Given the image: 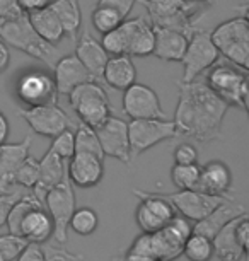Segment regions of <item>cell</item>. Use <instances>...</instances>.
<instances>
[{
	"mask_svg": "<svg viewBox=\"0 0 249 261\" xmlns=\"http://www.w3.org/2000/svg\"><path fill=\"white\" fill-rule=\"evenodd\" d=\"M178 87L179 101L173 120L178 137H188L202 144L220 139L229 106L210 89L205 81H178Z\"/></svg>",
	"mask_w": 249,
	"mask_h": 261,
	"instance_id": "cell-1",
	"label": "cell"
},
{
	"mask_svg": "<svg viewBox=\"0 0 249 261\" xmlns=\"http://www.w3.org/2000/svg\"><path fill=\"white\" fill-rule=\"evenodd\" d=\"M193 232L191 224L183 215H174L162 229L142 232L126 249L130 254H140L160 261H174L183 254L184 241Z\"/></svg>",
	"mask_w": 249,
	"mask_h": 261,
	"instance_id": "cell-2",
	"label": "cell"
},
{
	"mask_svg": "<svg viewBox=\"0 0 249 261\" xmlns=\"http://www.w3.org/2000/svg\"><path fill=\"white\" fill-rule=\"evenodd\" d=\"M0 39L7 46H14L16 50L41 60L50 68L55 67L58 58L62 57L55 45L38 36L29 24L27 14L16 19H0Z\"/></svg>",
	"mask_w": 249,
	"mask_h": 261,
	"instance_id": "cell-3",
	"label": "cell"
},
{
	"mask_svg": "<svg viewBox=\"0 0 249 261\" xmlns=\"http://www.w3.org/2000/svg\"><path fill=\"white\" fill-rule=\"evenodd\" d=\"M212 41L229 63L239 68L247 70L249 62V22H247V9L242 7L241 16H236L229 21L218 24L210 33Z\"/></svg>",
	"mask_w": 249,
	"mask_h": 261,
	"instance_id": "cell-4",
	"label": "cell"
},
{
	"mask_svg": "<svg viewBox=\"0 0 249 261\" xmlns=\"http://www.w3.org/2000/svg\"><path fill=\"white\" fill-rule=\"evenodd\" d=\"M203 81L229 108L247 111L249 84L244 68H239L226 60L224 63H215L210 67Z\"/></svg>",
	"mask_w": 249,
	"mask_h": 261,
	"instance_id": "cell-5",
	"label": "cell"
},
{
	"mask_svg": "<svg viewBox=\"0 0 249 261\" xmlns=\"http://www.w3.org/2000/svg\"><path fill=\"white\" fill-rule=\"evenodd\" d=\"M68 99H70L72 110L79 116L80 123H86L91 128L102 125L113 113L108 92L96 81H89L77 86L68 94Z\"/></svg>",
	"mask_w": 249,
	"mask_h": 261,
	"instance_id": "cell-6",
	"label": "cell"
},
{
	"mask_svg": "<svg viewBox=\"0 0 249 261\" xmlns=\"http://www.w3.org/2000/svg\"><path fill=\"white\" fill-rule=\"evenodd\" d=\"M178 137V130L173 120H159V118H149V120H131L128 123V142H130V161L144 154L145 150L159 145L160 142L171 140Z\"/></svg>",
	"mask_w": 249,
	"mask_h": 261,
	"instance_id": "cell-7",
	"label": "cell"
},
{
	"mask_svg": "<svg viewBox=\"0 0 249 261\" xmlns=\"http://www.w3.org/2000/svg\"><path fill=\"white\" fill-rule=\"evenodd\" d=\"M218 50L212 41L210 33L205 29H195L188 36V45L181 58L184 67V73L181 82H191L198 79L203 72H207L210 67L218 62Z\"/></svg>",
	"mask_w": 249,
	"mask_h": 261,
	"instance_id": "cell-8",
	"label": "cell"
},
{
	"mask_svg": "<svg viewBox=\"0 0 249 261\" xmlns=\"http://www.w3.org/2000/svg\"><path fill=\"white\" fill-rule=\"evenodd\" d=\"M45 206L53 222V238H55L57 243L65 244L68 222H70V217L75 210V195L74 188H72V181L68 178V171L65 172L60 183L48 191Z\"/></svg>",
	"mask_w": 249,
	"mask_h": 261,
	"instance_id": "cell-9",
	"label": "cell"
},
{
	"mask_svg": "<svg viewBox=\"0 0 249 261\" xmlns=\"http://www.w3.org/2000/svg\"><path fill=\"white\" fill-rule=\"evenodd\" d=\"M16 97L26 108L57 102L58 92L55 81L43 70H27L16 81Z\"/></svg>",
	"mask_w": 249,
	"mask_h": 261,
	"instance_id": "cell-10",
	"label": "cell"
},
{
	"mask_svg": "<svg viewBox=\"0 0 249 261\" xmlns=\"http://www.w3.org/2000/svg\"><path fill=\"white\" fill-rule=\"evenodd\" d=\"M19 116L31 126L34 134L43 137H57L63 130L74 126V123L68 118L65 111L58 106V102L31 108H19Z\"/></svg>",
	"mask_w": 249,
	"mask_h": 261,
	"instance_id": "cell-11",
	"label": "cell"
},
{
	"mask_svg": "<svg viewBox=\"0 0 249 261\" xmlns=\"http://www.w3.org/2000/svg\"><path fill=\"white\" fill-rule=\"evenodd\" d=\"M162 195L171 201L174 210L179 212V215H183L188 220H195V222H198L203 217H207L224 200H229L224 198V196L203 193L200 190H178L174 193H162Z\"/></svg>",
	"mask_w": 249,
	"mask_h": 261,
	"instance_id": "cell-12",
	"label": "cell"
},
{
	"mask_svg": "<svg viewBox=\"0 0 249 261\" xmlns=\"http://www.w3.org/2000/svg\"><path fill=\"white\" fill-rule=\"evenodd\" d=\"M123 111L130 116V120H149V118L164 120L165 118L157 92L152 87L139 82L131 84L128 89H125Z\"/></svg>",
	"mask_w": 249,
	"mask_h": 261,
	"instance_id": "cell-13",
	"label": "cell"
},
{
	"mask_svg": "<svg viewBox=\"0 0 249 261\" xmlns=\"http://www.w3.org/2000/svg\"><path fill=\"white\" fill-rule=\"evenodd\" d=\"M104 157L130 164V142H128V123L121 118L109 116L102 125L94 128Z\"/></svg>",
	"mask_w": 249,
	"mask_h": 261,
	"instance_id": "cell-14",
	"label": "cell"
},
{
	"mask_svg": "<svg viewBox=\"0 0 249 261\" xmlns=\"http://www.w3.org/2000/svg\"><path fill=\"white\" fill-rule=\"evenodd\" d=\"M101 157L87 152H75L68 161V178L72 185L80 186V188H92L99 185L102 176H104V164Z\"/></svg>",
	"mask_w": 249,
	"mask_h": 261,
	"instance_id": "cell-15",
	"label": "cell"
},
{
	"mask_svg": "<svg viewBox=\"0 0 249 261\" xmlns=\"http://www.w3.org/2000/svg\"><path fill=\"white\" fill-rule=\"evenodd\" d=\"M53 81H55L57 92L62 96H68L77 86L89 81H96L94 77L87 72V68L82 65L79 58L74 55L60 57L53 67Z\"/></svg>",
	"mask_w": 249,
	"mask_h": 261,
	"instance_id": "cell-16",
	"label": "cell"
},
{
	"mask_svg": "<svg viewBox=\"0 0 249 261\" xmlns=\"http://www.w3.org/2000/svg\"><path fill=\"white\" fill-rule=\"evenodd\" d=\"M31 135H26L17 144L0 145V190L9 191L14 186L16 171L31 154Z\"/></svg>",
	"mask_w": 249,
	"mask_h": 261,
	"instance_id": "cell-17",
	"label": "cell"
},
{
	"mask_svg": "<svg viewBox=\"0 0 249 261\" xmlns=\"http://www.w3.org/2000/svg\"><path fill=\"white\" fill-rule=\"evenodd\" d=\"M197 190L208 195L232 198V172L227 164L220 161H210L200 167V179Z\"/></svg>",
	"mask_w": 249,
	"mask_h": 261,
	"instance_id": "cell-18",
	"label": "cell"
},
{
	"mask_svg": "<svg viewBox=\"0 0 249 261\" xmlns=\"http://www.w3.org/2000/svg\"><path fill=\"white\" fill-rule=\"evenodd\" d=\"M126 31V55L130 57H149L154 53L155 33L154 26L149 19H125L123 21Z\"/></svg>",
	"mask_w": 249,
	"mask_h": 261,
	"instance_id": "cell-19",
	"label": "cell"
},
{
	"mask_svg": "<svg viewBox=\"0 0 249 261\" xmlns=\"http://www.w3.org/2000/svg\"><path fill=\"white\" fill-rule=\"evenodd\" d=\"M68 167V161H63L55 152L46 150L45 157L40 161V176L36 185L33 186L31 193L40 203L45 205V198L53 186H57L63 179Z\"/></svg>",
	"mask_w": 249,
	"mask_h": 261,
	"instance_id": "cell-20",
	"label": "cell"
},
{
	"mask_svg": "<svg viewBox=\"0 0 249 261\" xmlns=\"http://www.w3.org/2000/svg\"><path fill=\"white\" fill-rule=\"evenodd\" d=\"M75 57L79 58L80 63L87 68V72L92 77L102 79V72H104L106 63L109 60V55L104 51V48L97 39L89 33H84L79 39H75Z\"/></svg>",
	"mask_w": 249,
	"mask_h": 261,
	"instance_id": "cell-21",
	"label": "cell"
},
{
	"mask_svg": "<svg viewBox=\"0 0 249 261\" xmlns=\"http://www.w3.org/2000/svg\"><path fill=\"white\" fill-rule=\"evenodd\" d=\"M244 212H246V208H244L241 203H237L234 198L224 200L217 208H213L207 217H203L202 220H198V222L193 225V232L202 234L208 239H213L215 234L229 222V220H232L234 217L244 214Z\"/></svg>",
	"mask_w": 249,
	"mask_h": 261,
	"instance_id": "cell-22",
	"label": "cell"
},
{
	"mask_svg": "<svg viewBox=\"0 0 249 261\" xmlns=\"http://www.w3.org/2000/svg\"><path fill=\"white\" fill-rule=\"evenodd\" d=\"M155 43H154V53L159 60L164 62H181L188 45V36L176 29L168 28H155Z\"/></svg>",
	"mask_w": 249,
	"mask_h": 261,
	"instance_id": "cell-23",
	"label": "cell"
},
{
	"mask_svg": "<svg viewBox=\"0 0 249 261\" xmlns=\"http://www.w3.org/2000/svg\"><path fill=\"white\" fill-rule=\"evenodd\" d=\"M237 217L229 220L212 239L213 256H217L220 261H247V251L239 244L236 238Z\"/></svg>",
	"mask_w": 249,
	"mask_h": 261,
	"instance_id": "cell-24",
	"label": "cell"
},
{
	"mask_svg": "<svg viewBox=\"0 0 249 261\" xmlns=\"http://www.w3.org/2000/svg\"><path fill=\"white\" fill-rule=\"evenodd\" d=\"M102 79L109 87L116 91L128 89L131 84L136 82V68L130 55L109 57L108 63L102 72Z\"/></svg>",
	"mask_w": 249,
	"mask_h": 261,
	"instance_id": "cell-25",
	"label": "cell"
},
{
	"mask_svg": "<svg viewBox=\"0 0 249 261\" xmlns=\"http://www.w3.org/2000/svg\"><path fill=\"white\" fill-rule=\"evenodd\" d=\"M21 236L27 243L43 244L53 238V222L45 206H36L24 217L21 224Z\"/></svg>",
	"mask_w": 249,
	"mask_h": 261,
	"instance_id": "cell-26",
	"label": "cell"
},
{
	"mask_svg": "<svg viewBox=\"0 0 249 261\" xmlns=\"http://www.w3.org/2000/svg\"><path fill=\"white\" fill-rule=\"evenodd\" d=\"M27 19L38 36L43 38L48 43H51V45H57V43L62 41V38L65 36L62 24L58 21L57 14L53 12V9L50 7V4L38 9V11L27 12Z\"/></svg>",
	"mask_w": 249,
	"mask_h": 261,
	"instance_id": "cell-27",
	"label": "cell"
},
{
	"mask_svg": "<svg viewBox=\"0 0 249 261\" xmlns=\"http://www.w3.org/2000/svg\"><path fill=\"white\" fill-rule=\"evenodd\" d=\"M50 7L57 14L58 21L63 28V33L68 34L75 41L82 26V11L79 0H53V2H50Z\"/></svg>",
	"mask_w": 249,
	"mask_h": 261,
	"instance_id": "cell-28",
	"label": "cell"
},
{
	"mask_svg": "<svg viewBox=\"0 0 249 261\" xmlns=\"http://www.w3.org/2000/svg\"><path fill=\"white\" fill-rule=\"evenodd\" d=\"M36 206H45L43 203H40L36 198H34L33 193H24L21 198L16 200V203L11 206L9 210V215H7V220H6V225L9 227V232L11 234H16V236H21V224L24 220L29 212Z\"/></svg>",
	"mask_w": 249,
	"mask_h": 261,
	"instance_id": "cell-29",
	"label": "cell"
},
{
	"mask_svg": "<svg viewBox=\"0 0 249 261\" xmlns=\"http://www.w3.org/2000/svg\"><path fill=\"white\" fill-rule=\"evenodd\" d=\"M183 254L189 261H210V258L213 256L212 239L205 238L202 234L191 232L189 238L184 241Z\"/></svg>",
	"mask_w": 249,
	"mask_h": 261,
	"instance_id": "cell-30",
	"label": "cell"
},
{
	"mask_svg": "<svg viewBox=\"0 0 249 261\" xmlns=\"http://www.w3.org/2000/svg\"><path fill=\"white\" fill-rule=\"evenodd\" d=\"M74 142H75V152H87V154H94L97 157H101V159H104V154H102L96 130L87 126L86 123H79V125H77V132L74 134Z\"/></svg>",
	"mask_w": 249,
	"mask_h": 261,
	"instance_id": "cell-31",
	"label": "cell"
},
{
	"mask_svg": "<svg viewBox=\"0 0 249 261\" xmlns=\"http://www.w3.org/2000/svg\"><path fill=\"white\" fill-rule=\"evenodd\" d=\"M99 225V217L89 206H82V208H75L74 214L70 217L68 222V229H72L79 236H91Z\"/></svg>",
	"mask_w": 249,
	"mask_h": 261,
	"instance_id": "cell-32",
	"label": "cell"
},
{
	"mask_svg": "<svg viewBox=\"0 0 249 261\" xmlns=\"http://www.w3.org/2000/svg\"><path fill=\"white\" fill-rule=\"evenodd\" d=\"M171 179L178 190H197L200 179L198 164H174L171 169Z\"/></svg>",
	"mask_w": 249,
	"mask_h": 261,
	"instance_id": "cell-33",
	"label": "cell"
},
{
	"mask_svg": "<svg viewBox=\"0 0 249 261\" xmlns=\"http://www.w3.org/2000/svg\"><path fill=\"white\" fill-rule=\"evenodd\" d=\"M91 19H92V26H94L96 31H99L102 34L108 33V31H113L115 28H118L120 24L125 21L113 7L99 6V4H97V7L92 11Z\"/></svg>",
	"mask_w": 249,
	"mask_h": 261,
	"instance_id": "cell-34",
	"label": "cell"
},
{
	"mask_svg": "<svg viewBox=\"0 0 249 261\" xmlns=\"http://www.w3.org/2000/svg\"><path fill=\"white\" fill-rule=\"evenodd\" d=\"M101 45L109 57L126 55L128 43H126V31H125L123 22H121L118 28H115L113 31H108V33L102 34Z\"/></svg>",
	"mask_w": 249,
	"mask_h": 261,
	"instance_id": "cell-35",
	"label": "cell"
},
{
	"mask_svg": "<svg viewBox=\"0 0 249 261\" xmlns=\"http://www.w3.org/2000/svg\"><path fill=\"white\" fill-rule=\"evenodd\" d=\"M38 176H40V161L34 159L29 154V157L22 162L21 167L16 171L14 176V186H21V188L33 190V186L36 185Z\"/></svg>",
	"mask_w": 249,
	"mask_h": 261,
	"instance_id": "cell-36",
	"label": "cell"
},
{
	"mask_svg": "<svg viewBox=\"0 0 249 261\" xmlns=\"http://www.w3.org/2000/svg\"><path fill=\"white\" fill-rule=\"evenodd\" d=\"M51 152H55L58 157H62L63 161H70V157L75 154V142H74V132L68 128L63 130L62 134L53 137V142L50 145Z\"/></svg>",
	"mask_w": 249,
	"mask_h": 261,
	"instance_id": "cell-37",
	"label": "cell"
},
{
	"mask_svg": "<svg viewBox=\"0 0 249 261\" xmlns=\"http://www.w3.org/2000/svg\"><path fill=\"white\" fill-rule=\"evenodd\" d=\"M41 246L45 253V261H84V256L72 253L57 241H46Z\"/></svg>",
	"mask_w": 249,
	"mask_h": 261,
	"instance_id": "cell-38",
	"label": "cell"
},
{
	"mask_svg": "<svg viewBox=\"0 0 249 261\" xmlns=\"http://www.w3.org/2000/svg\"><path fill=\"white\" fill-rule=\"evenodd\" d=\"M27 241L22 236L16 234H2L0 236V253L4 254L6 261H14L19 256V253L26 248Z\"/></svg>",
	"mask_w": 249,
	"mask_h": 261,
	"instance_id": "cell-39",
	"label": "cell"
},
{
	"mask_svg": "<svg viewBox=\"0 0 249 261\" xmlns=\"http://www.w3.org/2000/svg\"><path fill=\"white\" fill-rule=\"evenodd\" d=\"M22 195L24 193L21 190H11V191H4V193H0V227L6 225L9 210H11V206L16 203V200L21 198Z\"/></svg>",
	"mask_w": 249,
	"mask_h": 261,
	"instance_id": "cell-40",
	"label": "cell"
},
{
	"mask_svg": "<svg viewBox=\"0 0 249 261\" xmlns=\"http://www.w3.org/2000/svg\"><path fill=\"white\" fill-rule=\"evenodd\" d=\"M198 150L191 144H179L174 150V164H197Z\"/></svg>",
	"mask_w": 249,
	"mask_h": 261,
	"instance_id": "cell-41",
	"label": "cell"
},
{
	"mask_svg": "<svg viewBox=\"0 0 249 261\" xmlns=\"http://www.w3.org/2000/svg\"><path fill=\"white\" fill-rule=\"evenodd\" d=\"M16 261H45V253H43V246L38 243H27Z\"/></svg>",
	"mask_w": 249,
	"mask_h": 261,
	"instance_id": "cell-42",
	"label": "cell"
},
{
	"mask_svg": "<svg viewBox=\"0 0 249 261\" xmlns=\"http://www.w3.org/2000/svg\"><path fill=\"white\" fill-rule=\"evenodd\" d=\"M97 4H99V6L113 7L121 17L126 19L130 16V12H131V9H133L135 4H139V0H99Z\"/></svg>",
	"mask_w": 249,
	"mask_h": 261,
	"instance_id": "cell-43",
	"label": "cell"
},
{
	"mask_svg": "<svg viewBox=\"0 0 249 261\" xmlns=\"http://www.w3.org/2000/svg\"><path fill=\"white\" fill-rule=\"evenodd\" d=\"M24 14L26 12L19 7L17 0H0V19H16Z\"/></svg>",
	"mask_w": 249,
	"mask_h": 261,
	"instance_id": "cell-44",
	"label": "cell"
},
{
	"mask_svg": "<svg viewBox=\"0 0 249 261\" xmlns=\"http://www.w3.org/2000/svg\"><path fill=\"white\" fill-rule=\"evenodd\" d=\"M17 4H19V7L27 14V12L38 11V9L48 6L50 0H17Z\"/></svg>",
	"mask_w": 249,
	"mask_h": 261,
	"instance_id": "cell-45",
	"label": "cell"
},
{
	"mask_svg": "<svg viewBox=\"0 0 249 261\" xmlns=\"http://www.w3.org/2000/svg\"><path fill=\"white\" fill-rule=\"evenodd\" d=\"M9 63H11V51H9V46L0 39V72L7 70Z\"/></svg>",
	"mask_w": 249,
	"mask_h": 261,
	"instance_id": "cell-46",
	"label": "cell"
},
{
	"mask_svg": "<svg viewBox=\"0 0 249 261\" xmlns=\"http://www.w3.org/2000/svg\"><path fill=\"white\" fill-rule=\"evenodd\" d=\"M7 137H9V121L7 118L4 116V113L0 111V145L4 142H7Z\"/></svg>",
	"mask_w": 249,
	"mask_h": 261,
	"instance_id": "cell-47",
	"label": "cell"
},
{
	"mask_svg": "<svg viewBox=\"0 0 249 261\" xmlns=\"http://www.w3.org/2000/svg\"><path fill=\"white\" fill-rule=\"evenodd\" d=\"M113 261H160V259L149 258V256H140V254H130V253H126L125 256H121V258H115Z\"/></svg>",
	"mask_w": 249,
	"mask_h": 261,
	"instance_id": "cell-48",
	"label": "cell"
},
{
	"mask_svg": "<svg viewBox=\"0 0 249 261\" xmlns=\"http://www.w3.org/2000/svg\"><path fill=\"white\" fill-rule=\"evenodd\" d=\"M183 2H188V4H200V6H203V4H208V6H212L213 0H183Z\"/></svg>",
	"mask_w": 249,
	"mask_h": 261,
	"instance_id": "cell-49",
	"label": "cell"
},
{
	"mask_svg": "<svg viewBox=\"0 0 249 261\" xmlns=\"http://www.w3.org/2000/svg\"><path fill=\"white\" fill-rule=\"evenodd\" d=\"M0 261H6V258H4V254L0 253Z\"/></svg>",
	"mask_w": 249,
	"mask_h": 261,
	"instance_id": "cell-50",
	"label": "cell"
},
{
	"mask_svg": "<svg viewBox=\"0 0 249 261\" xmlns=\"http://www.w3.org/2000/svg\"><path fill=\"white\" fill-rule=\"evenodd\" d=\"M9 191H11V190H9ZM0 193H4V190H0Z\"/></svg>",
	"mask_w": 249,
	"mask_h": 261,
	"instance_id": "cell-51",
	"label": "cell"
}]
</instances>
